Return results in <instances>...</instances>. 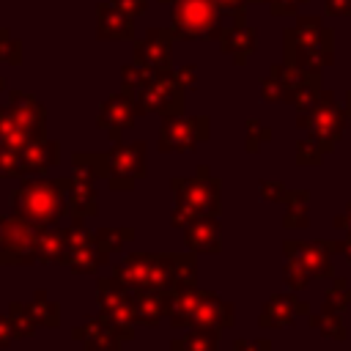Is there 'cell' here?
Segmentation results:
<instances>
[{"label":"cell","instance_id":"cell-52","mask_svg":"<svg viewBox=\"0 0 351 351\" xmlns=\"http://www.w3.org/2000/svg\"><path fill=\"white\" fill-rule=\"evenodd\" d=\"M346 112H348V123H351V90L346 93Z\"/></svg>","mask_w":351,"mask_h":351},{"label":"cell","instance_id":"cell-37","mask_svg":"<svg viewBox=\"0 0 351 351\" xmlns=\"http://www.w3.org/2000/svg\"><path fill=\"white\" fill-rule=\"evenodd\" d=\"M156 71H151V69H145V66H140V63H129V66H123L121 69V80H123V90H129V93H140L143 90V85L154 77Z\"/></svg>","mask_w":351,"mask_h":351},{"label":"cell","instance_id":"cell-25","mask_svg":"<svg viewBox=\"0 0 351 351\" xmlns=\"http://www.w3.org/2000/svg\"><path fill=\"white\" fill-rule=\"evenodd\" d=\"M132 302H134V318L137 324L145 326H156L167 313H170V291H132Z\"/></svg>","mask_w":351,"mask_h":351},{"label":"cell","instance_id":"cell-40","mask_svg":"<svg viewBox=\"0 0 351 351\" xmlns=\"http://www.w3.org/2000/svg\"><path fill=\"white\" fill-rule=\"evenodd\" d=\"M324 159V148L318 143H313L310 137H302L296 145V162L299 165H321Z\"/></svg>","mask_w":351,"mask_h":351},{"label":"cell","instance_id":"cell-41","mask_svg":"<svg viewBox=\"0 0 351 351\" xmlns=\"http://www.w3.org/2000/svg\"><path fill=\"white\" fill-rule=\"evenodd\" d=\"M266 140H271V129H266L258 118H250L247 121V151L250 154L258 151V145L266 143Z\"/></svg>","mask_w":351,"mask_h":351},{"label":"cell","instance_id":"cell-23","mask_svg":"<svg viewBox=\"0 0 351 351\" xmlns=\"http://www.w3.org/2000/svg\"><path fill=\"white\" fill-rule=\"evenodd\" d=\"M217 41L222 44V49L228 55H233L236 66H244L247 63V55H252L255 47H258V33L244 19H233L230 27H222V33H219Z\"/></svg>","mask_w":351,"mask_h":351},{"label":"cell","instance_id":"cell-27","mask_svg":"<svg viewBox=\"0 0 351 351\" xmlns=\"http://www.w3.org/2000/svg\"><path fill=\"white\" fill-rule=\"evenodd\" d=\"M66 261V228L60 225H41L36 241V263L52 266Z\"/></svg>","mask_w":351,"mask_h":351},{"label":"cell","instance_id":"cell-35","mask_svg":"<svg viewBox=\"0 0 351 351\" xmlns=\"http://www.w3.org/2000/svg\"><path fill=\"white\" fill-rule=\"evenodd\" d=\"M93 236H96V244H99L107 255H112V252L123 250L126 241L134 239V228H99Z\"/></svg>","mask_w":351,"mask_h":351},{"label":"cell","instance_id":"cell-17","mask_svg":"<svg viewBox=\"0 0 351 351\" xmlns=\"http://www.w3.org/2000/svg\"><path fill=\"white\" fill-rule=\"evenodd\" d=\"M71 337L85 351H121V346H123V337L118 335L115 324L110 318H104L101 313L96 318H88L80 326H74Z\"/></svg>","mask_w":351,"mask_h":351},{"label":"cell","instance_id":"cell-33","mask_svg":"<svg viewBox=\"0 0 351 351\" xmlns=\"http://www.w3.org/2000/svg\"><path fill=\"white\" fill-rule=\"evenodd\" d=\"M307 318H310V326H313L318 335L329 337V340H346V337H348L346 324H343V318H340L337 310H326V307H324L318 315H307Z\"/></svg>","mask_w":351,"mask_h":351},{"label":"cell","instance_id":"cell-53","mask_svg":"<svg viewBox=\"0 0 351 351\" xmlns=\"http://www.w3.org/2000/svg\"><path fill=\"white\" fill-rule=\"evenodd\" d=\"M3 90H5V80L0 77V93H3Z\"/></svg>","mask_w":351,"mask_h":351},{"label":"cell","instance_id":"cell-31","mask_svg":"<svg viewBox=\"0 0 351 351\" xmlns=\"http://www.w3.org/2000/svg\"><path fill=\"white\" fill-rule=\"evenodd\" d=\"M71 167H74V173L90 176V178H107L110 176V159H107V154H93V151L71 154Z\"/></svg>","mask_w":351,"mask_h":351},{"label":"cell","instance_id":"cell-11","mask_svg":"<svg viewBox=\"0 0 351 351\" xmlns=\"http://www.w3.org/2000/svg\"><path fill=\"white\" fill-rule=\"evenodd\" d=\"M211 134V121L206 115H167L159 129V151L162 154H181L192 151L197 143L208 140Z\"/></svg>","mask_w":351,"mask_h":351},{"label":"cell","instance_id":"cell-26","mask_svg":"<svg viewBox=\"0 0 351 351\" xmlns=\"http://www.w3.org/2000/svg\"><path fill=\"white\" fill-rule=\"evenodd\" d=\"M96 178L90 176H82V173H74L71 176V184H69V217L71 219H88L96 214V186H93Z\"/></svg>","mask_w":351,"mask_h":351},{"label":"cell","instance_id":"cell-10","mask_svg":"<svg viewBox=\"0 0 351 351\" xmlns=\"http://www.w3.org/2000/svg\"><path fill=\"white\" fill-rule=\"evenodd\" d=\"M107 261H110V255L96 244V236L88 233L85 219H74L66 228V261H63V266H69L77 274H93Z\"/></svg>","mask_w":351,"mask_h":351},{"label":"cell","instance_id":"cell-49","mask_svg":"<svg viewBox=\"0 0 351 351\" xmlns=\"http://www.w3.org/2000/svg\"><path fill=\"white\" fill-rule=\"evenodd\" d=\"M11 340H14V332H11L8 315H0V348H5Z\"/></svg>","mask_w":351,"mask_h":351},{"label":"cell","instance_id":"cell-7","mask_svg":"<svg viewBox=\"0 0 351 351\" xmlns=\"http://www.w3.org/2000/svg\"><path fill=\"white\" fill-rule=\"evenodd\" d=\"M219 5L217 0H176L173 8V25L170 30L176 38H219L222 25H219Z\"/></svg>","mask_w":351,"mask_h":351},{"label":"cell","instance_id":"cell-36","mask_svg":"<svg viewBox=\"0 0 351 351\" xmlns=\"http://www.w3.org/2000/svg\"><path fill=\"white\" fill-rule=\"evenodd\" d=\"M348 304H351V288H348V280H346V277H332V285H329V291L324 293V307H326V310H337V313H343Z\"/></svg>","mask_w":351,"mask_h":351},{"label":"cell","instance_id":"cell-6","mask_svg":"<svg viewBox=\"0 0 351 351\" xmlns=\"http://www.w3.org/2000/svg\"><path fill=\"white\" fill-rule=\"evenodd\" d=\"M346 123H348V112H346V107L337 104L332 90H321L315 104L310 110H302L296 118V126L304 132V137L318 143L324 148V154H329L337 145Z\"/></svg>","mask_w":351,"mask_h":351},{"label":"cell","instance_id":"cell-13","mask_svg":"<svg viewBox=\"0 0 351 351\" xmlns=\"http://www.w3.org/2000/svg\"><path fill=\"white\" fill-rule=\"evenodd\" d=\"M110 159V176L107 184L110 189H134V181L145 176V143L143 140H132V143H118L107 151Z\"/></svg>","mask_w":351,"mask_h":351},{"label":"cell","instance_id":"cell-51","mask_svg":"<svg viewBox=\"0 0 351 351\" xmlns=\"http://www.w3.org/2000/svg\"><path fill=\"white\" fill-rule=\"evenodd\" d=\"M335 228H337V230L351 233V203L346 206V211H343V214H337V217H335Z\"/></svg>","mask_w":351,"mask_h":351},{"label":"cell","instance_id":"cell-18","mask_svg":"<svg viewBox=\"0 0 351 351\" xmlns=\"http://www.w3.org/2000/svg\"><path fill=\"white\" fill-rule=\"evenodd\" d=\"M58 162H60V145H58V140L33 137L19 151V178L41 176V173L52 170Z\"/></svg>","mask_w":351,"mask_h":351},{"label":"cell","instance_id":"cell-9","mask_svg":"<svg viewBox=\"0 0 351 351\" xmlns=\"http://www.w3.org/2000/svg\"><path fill=\"white\" fill-rule=\"evenodd\" d=\"M96 302H99V313L104 318H110L118 329V335L123 337V343H129L134 337V302H132V288H126L115 274L112 277H99L96 280Z\"/></svg>","mask_w":351,"mask_h":351},{"label":"cell","instance_id":"cell-1","mask_svg":"<svg viewBox=\"0 0 351 351\" xmlns=\"http://www.w3.org/2000/svg\"><path fill=\"white\" fill-rule=\"evenodd\" d=\"M112 274L132 291H176L197 282L195 252H132L112 266Z\"/></svg>","mask_w":351,"mask_h":351},{"label":"cell","instance_id":"cell-24","mask_svg":"<svg viewBox=\"0 0 351 351\" xmlns=\"http://www.w3.org/2000/svg\"><path fill=\"white\" fill-rule=\"evenodd\" d=\"M233 304L219 299L214 291H200L197 307H195V326H217L228 329L233 326Z\"/></svg>","mask_w":351,"mask_h":351},{"label":"cell","instance_id":"cell-55","mask_svg":"<svg viewBox=\"0 0 351 351\" xmlns=\"http://www.w3.org/2000/svg\"><path fill=\"white\" fill-rule=\"evenodd\" d=\"M0 156H3V145H0Z\"/></svg>","mask_w":351,"mask_h":351},{"label":"cell","instance_id":"cell-43","mask_svg":"<svg viewBox=\"0 0 351 351\" xmlns=\"http://www.w3.org/2000/svg\"><path fill=\"white\" fill-rule=\"evenodd\" d=\"M252 3H266L271 8V14L285 16V14H296V8L304 5L307 0H252Z\"/></svg>","mask_w":351,"mask_h":351},{"label":"cell","instance_id":"cell-45","mask_svg":"<svg viewBox=\"0 0 351 351\" xmlns=\"http://www.w3.org/2000/svg\"><path fill=\"white\" fill-rule=\"evenodd\" d=\"M173 77L178 80L181 88H192L197 82V66H192V63L189 66H181L178 71H173Z\"/></svg>","mask_w":351,"mask_h":351},{"label":"cell","instance_id":"cell-19","mask_svg":"<svg viewBox=\"0 0 351 351\" xmlns=\"http://www.w3.org/2000/svg\"><path fill=\"white\" fill-rule=\"evenodd\" d=\"M299 315H310V304H307V302H299L293 293H274V296L263 304V310H261V315H258V326H263V329L288 326V324H293Z\"/></svg>","mask_w":351,"mask_h":351},{"label":"cell","instance_id":"cell-44","mask_svg":"<svg viewBox=\"0 0 351 351\" xmlns=\"http://www.w3.org/2000/svg\"><path fill=\"white\" fill-rule=\"evenodd\" d=\"M250 0H217L219 11L222 14H230L233 19H244V8H247Z\"/></svg>","mask_w":351,"mask_h":351},{"label":"cell","instance_id":"cell-8","mask_svg":"<svg viewBox=\"0 0 351 351\" xmlns=\"http://www.w3.org/2000/svg\"><path fill=\"white\" fill-rule=\"evenodd\" d=\"M38 230V222L19 214L0 217V266H33Z\"/></svg>","mask_w":351,"mask_h":351},{"label":"cell","instance_id":"cell-39","mask_svg":"<svg viewBox=\"0 0 351 351\" xmlns=\"http://www.w3.org/2000/svg\"><path fill=\"white\" fill-rule=\"evenodd\" d=\"M0 60L11 63V66L22 63V41L11 38V33L5 27H0Z\"/></svg>","mask_w":351,"mask_h":351},{"label":"cell","instance_id":"cell-47","mask_svg":"<svg viewBox=\"0 0 351 351\" xmlns=\"http://www.w3.org/2000/svg\"><path fill=\"white\" fill-rule=\"evenodd\" d=\"M269 348H271L269 340H244V337H239L233 343V351H269Z\"/></svg>","mask_w":351,"mask_h":351},{"label":"cell","instance_id":"cell-22","mask_svg":"<svg viewBox=\"0 0 351 351\" xmlns=\"http://www.w3.org/2000/svg\"><path fill=\"white\" fill-rule=\"evenodd\" d=\"M184 244L189 252H203V255H214L222 250V239H219V222L217 217H195L184 225Z\"/></svg>","mask_w":351,"mask_h":351},{"label":"cell","instance_id":"cell-14","mask_svg":"<svg viewBox=\"0 0 351 351\" xmlns=\"http://www.w3.org/2000/svg\"><path fill=\"white\" fill-rule=\"evenodd\" d=\"M282 88H285L282 101H291L299 112L310 110L315 99L321 96V71L296 69V66L282 63Z\"/></svg>","mask_w":351,"mask_h":351},{"label":"cell","instance_id":"cell-34","mask_svg":"<svg viewBox=\"0 0 351 351\" xmlns=\"http://www.w3.org/2000/svg\"><path fill=\"white\" fill-rule=\"evenodd\" d=\"M30 310L38 321V326H58L60 324V304L47 296V291H36L30 299Z\"/></svg>","mask_w":351,"mask_h":351},{"label":"cell","instance_id":"cell-46","mask_svg":"<svg viewBox=\"0 0 351 351\" xmlns=\"http://www.w3.org/2000/svg\"><path fill=\"white\" fill-rule=\"evenodd\" d=\"M121 11H126L132 19L134 16H140V14H145V8H148V0H112Z\"/></svg>","mask_w":351,"mask_h":351},{"label":"cell","instance_id":"cell-3","mask_svg":"<svg viewBox=\"0 0 351 351\" xmlns=\"http://www.w3.org/2000/svg\"><path fill=\"white\" fill-rule=\"evenodd\" d=\"M219 178L208 173L206 165H200L195 170V176L189 178H173L170 189H173V214H170V225L173 228H184L189 219L195 217H217L222 203H219Z\"/></svg>","mask_w":351,"mask_h":351},{"label":"cell","instance_id":"cell-20","mask_svg":"<svg viewBox=\"0 0 351 351\" xmlns=\"http://www.w3.org/2000/svg\"><path fill=\"white\" fill-rule=\"evenodd\" d=\"M96 36L104 41H132L134 25L126 11H121L112 0L96 5Z\"/></svg>","mask_w":351,"mask_h":351},{"label":"cell","instance_id":"cell-48","mask_svg":"<svg viewBox=\"0 0 351 351\" xmlns=\"http://www.w3.org/2000/svg\"><path fill=\"white\" fill-rule=\"evenodd\" d=\"M324 8L326 14H335V16H351V0H324Z\"/></svg>","mask_w":351,"mask_h":351},{"label":"cell","instance_id":"cell-16","mask_svg":"<svg viewBox=\"0 0 351 351\" xmlns=\"http://www.w3.org/2000/svg\"><path fill=\"white\" fill-rule=\"evenodd\" d=\"M134 115H137V99H134V93L121 90V93H112V96L104 99V104H101V110L96 115V123L112 140H118L121 132L134 123Z\"/></svg>","mask_w":351,"mask_h":351},{"label":"cell","instance_id":"cell-28","mask_svg":"<svg viewBox=\"0 0 351 351\" xmlns=\"http://www.w3.org/2000/svg\"><path fill=\"white\" fill-rule=\"evenodd\" d=\"M219 337H222V329L217 326H192L184 337H173L170 348L173 351H219Z\"/></svg>","mask_w":351,"mask_h":351},{"label":"cell","instance_id":"cell-32","mask_svg":"<svg viewBox=\"0 0 351 351\" xmlns=\"http://www.w3.org/2000/svg\"><path fill=\"white\" fill-rule=\"evenodd\" d=\"M8 324H11V332H14V340H22V337H30L38 326L30 304H22V302H11L8 304Z\"/></svg>","mask_w":351,"mask_h":351},{"label":"cell","instance_id":"cell-50","mask_svg":"<svg viewBox=\"0 0 351 351\" xmlns=\"http://www.w3.org/2000/svg\"><path fill=\"white\" fill-rule=\"evenodd\" d=\"M332 252L346 255V261L351 263V233H346V239H343V241H332Z\"/></svg>","mask_w":351,"mask_h":351},{"label":"cell","instance_id":"cell-2","mask_svg":"<svg viewBox=\"0 0 351 351\" xmlns=\"http://www.w3.org/2000/svg\"><path fill=\"white\" fill-rule=\"evenodd\" d=\"M69 184L71 178H25L8 197L11 214L38 225H60L69 217Z\"/></svg>","mask_w":351,"mask_h":351},{"label":"cell","instance_id":"cell-38","mask_svg":"<svg viewBox=\"0 0 351 351\" xmlns=\"http://www.w3.org/2000/svg\"><path fill=\"white\" fill-rule=\"evenodd\" d=\"M285 88H282V66H271L269 77L261 82V99L263 101H282Z\"/></svg>","mask_w":351,"mask_h":351},{"label":"cell","instance_id":"cell-54","mask_svg":"<svg viewBox=\"0 0 351 351\" xmlns=\"http://www.w3.org/2000/svg\"><path fill=\"white\" fill-rule=\"evenodd\" d=\"M159 3H176V0H159Z\"/></svg>","mask_w":351,"mask_h":351},{"label":"cell","instance_id":"cell-21","mask_svg":"<svg viewBox=\"0 0 351 351\" xmlns=\"http://www.w3.org/2000/svg\"><path fill=\"white\" fill-rule=\"evenodd\" d=\"M11 115L16 118V123L27 132V137H44V129H47V110L30 96V93H22V90H11L8 93V104Z\"/></svg>","mask_w":351,"mask_h":351},{"label":"cell","instance_id":"cell-30","mask_svg":"<svg viewBox=\"0 0 351 351\" xmlns=\"http://www.w3.org/2000/svg\"><path fill=\"white\" fill-rule=\"evenodd\" d=\"M27 132L16 123V118L11 115L8 107H0V145L11 148V151H22L27 145Z\"/></svg>","mask_w":351,"mask_h":351},{"label":"cell","instance_id":"cell-29","mask_svg":"<svg viewBox=\"0 0 351 351\" xmlns=\"http://www.w3.org/2000/svg\"><path fill=\"white\" fill-rule=\"evenodd\" d=\"M285 217H282V225L288 230H296V228H307L310 225V214H307V206H310V192L307 189H288L285 197Z\"/></svg>","mask_w":351,"mask_h":351},{"label":"cell","instance_id":"cell-12","mask_svg":"<svg viewBox=\"0 0 351 351\" xmlns=\"http://www.w3.org/2000/svg\"><path fill=\"white\" fill-rule=\"evenodd\" d=\"M134 99H137V112H159L162 118H167V115H181L184 110V88L178 85L173 71L154 74Z\"/></svg>","mask_w":351,"mask_h":351},{"label":"cell","instance_id":"cell-15","mask_svg":"<svg viewBox=\"0 0 351 351\" xmlns=\"http://www.w3.org/2000/svg\"><path fill=\"white\" fill-rule=\"evenodd\" d=\"M173 30H162V27H151L140 41H134V63L165 74L170 71V49H173Z\"/></svg>","mask_w":351,"mask_h":351},{"label":"cell","instance_id":"cell-4","mask_svg":"<svg viewBox=\"0 0 351 351\" xmlns=\"http://www.w3.org/2000/svg\"><path fill=\"white\" fill-rule=\"evenodd\" d=\"M332 30L324 27L318 16H299L296 25L285 30V63L321 71L332 63Z\"/></svg>","mask_w":351,"mask_h":351},{"label":"cell","instance_id":"cell-5","mask_svg":"<svg viewBox=\"0 0 351 351\" xmlns=\"http://www.w3.org/2000/svg\"><path fill=\"white\" fill-rule=\"evenodd\" d=\"M282 252L288 258L285 263V282L291 291H304L310 280L315 277H332V241L329 239H313V241H285Z\"/></svg>","mask_w":351,"mask_h":351},{"label":"cell","instance_id":"cell-42","mask_svg":"<svg viewBox=\"0 0 351 351\" xmlns=\"http://www.w3.org/2000/svg\"><path fill=\"white\" fill-rule=\"evenodd\" d=\"M285 192H288V186H285L282 181H261V184H258V197H261V200L277 203V200L285 197Z\"/></svg>","mask_w":351,"mask_h":351}]
</instances>
